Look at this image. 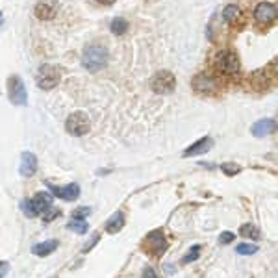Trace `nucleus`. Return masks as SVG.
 Instances as JSON below:
<instances>
[{
	"label": "nucleus",
	"instance_id": "f257e3e1",
	"mask_svg": "<svg viewBox=\"0 0 278 278\" xmlns=\"http://www.w3.org/2000/svg\"><path fill=\"white\" fill-rule=\"evenodd\" d=\"M106 63H108V49L102 45H91L82 54V65L91 73L100 71L102 67H106Z\"/></svg>",
	"mask_w": 278,
	"mask_h": 278
},
{
	"label": "nucleus",
	"instance_id": "f03ea898",
	"mask_svg": "<svg viewBox=\"0 0 278 278\" xmlns=\"http://www.w3.org/2000/svg\"><path fill=\"white\" fill-rule=\"evenodd\" d=\"M215 69L221 74H226V76L237 74L239 73V58L232 50H223L215 58Z\"/></svg>",
	"mask_w": 278,
	"mask_h": 278
},
{
	"label": "nucleus",
	"instance_id": "7ed1b4c3",
	"mask_svg": "<svg viewBox=\"0 0 278 278\" xmlns=\"http://www.w3.org/2000/svg\"><path fill=\"white\" fill-rule=\"evenodd\" d=\"M151 87L154 93H158V95H169V93H173L176 87L175 74L169 73V71H160V73H156L152 76Z\"/></svg>",
	"mask_w": 278,
	"mask_h": 278
},
{
	"label": "nucleus",
	"instance_id": "20e7f679",
	"mask_svg": "<svg viewBox=\"0 0 278 278\" xmlns=\"http://www.w3.org/2000/svg\"><path fill=\"white\" fill-rule=\"evenodd\" d=\"M65 128L71 135H76V137L85 135V133L89 132V117L84 111H74L73 115L67 117Z\"/></svg>",
	"mask_w": 278,
	"mask_h": 278
},
{
	"label": "nucleus",
	"instance_id": "39448f33",
	"mask_svg": "<svg viewBox=\"0 0 278 278\" xmlns=\"http://www.w3.org/2000/svg\"><path fill=\"white\" fill-rule=\"evenodd\" d=\"M60 82V69L54 65H41L37 71V85L41 89L49 91L56 87Z\"/></svg>",
	"mask_w": 278,
	"mask_h": 278
},
{
	"label": "nucleus",
	"instance_id": "423d86ee",
	"mask_svg": "<svg viewBox=\"0 0 278 278\" xmlns=\"http://www.w3.org/2000/svg\"><path fill=\"white\" fill-rule=\"evenodd\" d=\"M8 91H10V100L15 106H26L28 102V95H26V87L23 84L21 76H12L8 80Z\"/></svg>",
	"mask_w": 278,
	"mask_h": 278
},
{
	"label": "nucleus",
	"instance_id": "0eeeda50",
	"mask_svg": "<svg viewBox=\"0 0 278 278\" xmlns=\"http://www.w3.org/2000/svg\"><path fill=\"white\" fill-rule=\"evenodd\" d=\"M254 19L261 26H269L276 19V6L272 2H260L254 10Z\"/></svg>",
	"mask_w": 278,
	"mask_h": 278
},
{
	"label": "nucleus",
	"instance_id": "6e6552de",
	"mask_svg": "<svg viewBox=\"0 0 278 278\" xmlns=\"http://www.w3.org/2000/svg\"><path fill=\"white\" fill-rule=\"evenodd\" d=\"M193 89L197 93H202V95H210V93H215L217 91V84L215 80L210 76V74H197L193 78Z\"/></svg>",
	"mask_w": 278,
	"mask_h": 278
},
{
	"label": "nucleus",
	"instance_id": "1a4fd4ad",
	"mask_svg": "<svg viewBox=\"0 0 278 278\" xmlns=\"http://www.w3.org/2000/svg\"><path fill=\"white\" fill-rule=\"evenodd\" d=\"M145 243H147V248H149L152 254H156V256L164 254L165 248H167V245H165V236L162 234V230H154V232H151V234L147 236Z\"/></svg>",
	"mask_w": 278,
	"mask_h": 278
},
{
	"label": "nucleus",
	"instance_id": "9d476101",
	"mask_svg": "<svg viewBox=\"0 0 278 278\" xmlns=\"http://www.w3.org/2000/svg\"><path fill=\"white\" fill-rule=\"evenodd\" d=\"M21 175L26 176V178H30V176L36 175L37 171V158L32 154V152H23V156H21Z\"/></svg>",
	"mask_w": 278,
	"mask_h": 278
},
{
	"label": "nucleus",
	"instance_id": "9b49d317",
	"mask_svg": "<svg viewBox=\"0 0 278 278\" xmlns=\"http://www.w3.org/2000/svg\"><path fill=\"white\" fill-rule=\"evenodd\" d=\"M49 189L58 199H63V200H76L80 197V188L76 184H71L67 188H56L54 184H49Z\"/></svg>",
	"mask_w": 278,
	"mask_h": 278
},
{
	"label": "nucleus",
	"instance_id": "f8f14e48",
	"mask_svg": "<svg viewBox=\"0 0 278 278\" xmlns=\"http://www.w3.org/2000/svg\"><path fill=\"white\" fill-rule=\"evenodd\" d=\"M56 10H58V4L54 0H39L36 6V15L39 19H45L49 21L56 15Z\"/></svg>",
	"mask_w": 278,
	"mask_h": 278
},
{
	"label": "nucleus",
	"instance_id": "ddd939ff",
	"mask_svg": "<svg viewBox=\"0 0 278 278\" xmlns=\"http://www.w3.org/2000/svg\"><path fill=\"white\" fill-rule=\"evenodd\" d=\"M213 147V141H212V137H202V139H199L195 145H191L189 149H186L184 151V156L186 158H189V156H199V154H206V152L210 151Z\"/></svg>",
	"mask_w": 278,
	"mask_h": 278
},
{
	"label": "nucleus",
	"instance_id": "4468645a",
	"mask_svg": "<svg viewBox=\"0 0 278 278\" xmlns=\"http://www.w3.org/2000/svg\"><path fill=\"white\" fill-rule=\"evenodd\" d=\"M276 130V122L274 119H261L256 124H252V133L256 137H265L269 133H272Z\"/></svg>",
	"mask_w": 278,
	"mask_h": 278
},
{
	"label": "nucleus",
	"instance_id": "2eb2a0df",
	"mask_svg": "<svg viewBox=\"0 0 278 278\" xmlns=\"http://www.w3.org/2000/svg\"><path fill=\"white\" fill-rule=\"evenodd\" d=\"M223 19L228 23V25L236 26L243 21V13H241V10L236 6V4H230V6H226L223 10Z\"/></svg>",
	"mask_w": 278,
	"mask_h": 278
},
{
	"label": "nucleus",
	"instance_id": "dca6fc26",
	"mask_svg": "<svg viewBox=\"0 0 278 278\" xmlns=\"http://www.w3.org/2000/svg\"><path fill=\"white\" fill-rule=\"evenodd\" d=\"M50 204H52V195L49 193H37L32 199V206H34L36 213H45L50 208Z\"/></svg>",
	"mask_w": 278,
	"mask_h": 278
},
{
	"label": "nucleus",
	"instance_id": "f3484780",
	"mask_svg": "<svg viewBox=\"0 0 278 278\" xmlns=\"http://www.w3.org/2000/svg\"><path fill=\"white\" fill-rule=\"evenodd\" d=\"M58 248V241L56 239H49V241H43V243H37V245H34L32 247V252L36 254V256H49V254H52Z\"/></svg>",
	"mask_w": 278,
	"mask_h": 278
},
{
	"label": "nucleus",
	"instance_id": "a211bd4d",
	"mask_svg": "<svg viewBox=\"0 0 278 278\" xmlns=\"http://www.w3.org/2000/svg\"><path fill=\"white\" fill-rule=\"evenodd\" d=\"M124 226V215L121 212H117L113 217L109 219L108 224H106V228H108L109 234H115V232H119V230Z\"/></svg>",
	"mask_w": 278,
	"mask_h": 278
},
{
	"label": "nucleus",
	"instance_id": "6ab92c4d",
	"mask_svg": "<svg viewBox=\"0 0 278 278\" xmlns=\"http://www.w3.org/2000/svg\"><path fill=\"white\" fill-rule=\"evenodd\" d=\"M109 30L113 32L115 36H122L124 32H128V21L122 17H115L109 25Z\"/></svg>",
	"mask_w": 278,
	"mask_h": 278
},
{
	"label": "nucleus",
	"instance_id": "aec40b11",
	"mask_svg": "<svg viewBox=\"0 0 278 278\" xmlns=\"http://www.w3.org/2000/svg\"><path fill=\"white\" fill-rule=\"evenodd\" d=\"M239 234L243 237H250V239H260V230L256 228L254 224H243L241 230H239Z\"/></svg>",
	"mask_w": 278,
	"mask_h": 278
},
{
	"label": "nucleus",
	"instance_id": "412c9836",
	"mask_svg": "<svg viewBox=\"0 0 278 278\" xmlns=\"http://www.w3.org/2000/svg\"><path fill=\"white\" fill-rule=\"evenodd\" d=\"M67 228L76 232V234H85V232H87V223H85V221H76V219H73L71 223L67 224Z\"/></svg>",
	"mask_w": 278,
	"mask_h": 278
},
{
	"label": "nucleus",
	"instance_id": "4be33fe9",
	"mask_svg": "<svg viewBox=\"0 0 278 278\" xmlns=\"http://www.w3.org/2000/svg\"><path fill=\"white\" fill-rule=\"evenodd\" d=\"M236 252L237 254H243V256H250V254L258 252V247L256 245H248V243H241L236 247Z\"/></svg>",
	"mask_w": 278,
	"mask_h": 278
},
{
	"label": "nucleus",
	"instance_id": "5701e85b",
	"mask_svg": "<svg viewBox=\"0 0 278 278\" xmlns=\"http://www.w3.org/2000/svg\"><path fill=\"white\" fill-rule=\"evenodd\" d=\"M21 208H23V212H25L26 217H36L37 215L36 210H34V206H32V200H23Z\"/></svg>",
	"mask_w": 278,
	"mask_h": 278
},
{
	"label": "nucleus",
	"instance_id": "b1692460",
	"mask_svg": "<svg viewBox=\"0 0 278 278\" xmlns=\"http://www.w3.org/2000/svg\"><path fill=\"white\" fill-rule=\"evenodd\" d=\"M221 169H223L224 175H228V176H234L239 173V165L236 164H223L221 165Z\"/></svg>",
	"mask_w": 278,
	"mask_h": 278
},
{
	"label": "nucleus",
	"instance_id": "393cba45",
	"mask_svg": "<svg viewBox=\"0 0 278 278\" xmlns=\"http://www.w3.org/2000/svg\"><path fill=\"white\" fill-rule=\"evenodd\" d=\"M199 254H200V247L199 245H195L193 248H191V252L186 254V258H184V263H189V261H195L197 258H199Z\"/></svg>",
	"mask_w": 278,
	"mask_h": 278
},
{
	"label": "nucleus",
	"instance_id": "a878e982",
	"mask_svg": "<svg viewBox=\"0 0 278 278\" xmlns=\"http://www.w3.org/2000/svg\"><path fill=\"white\" fill-rule=\"evenodd\" d=\"M87 215H89V208H78L73 212V219H76V221H84Z\"/></svg>",
	"mask_w": 278,
	"mask_h": 278
},
{
	"label": "nucleus",
	"instance_id": "bb28decb",
	"mask_svg": "<svg viewBox=\"0 0 278 278\" xmlns=\"http://www.w3.org/2000/svg\"><path fill=\"white\" fill-rule=\"evenodd\" d=\"M236 239V236L232 234V232H223L221 234V237H219V243H223V245H228V243H232Z\"/></svg>",
	"mask_w": 278,
	"mask_h": 278
},
{
	"label": "nucleus",
	"instance_id": "cd10ccee",
	"mask_svg": "<svg viewBox=\"0 0 278 278\" xmlns=\"http://www.w3.org/2000/svg\"><path fill=\"white\" fill-rule=\"evenodd\" d=\"M8 271H10V265L6 261H0V278H6Z\"/></svg>",
	"mask_w": 278,
	"mask_h": 278
},
{
	"label": "nucleus",
	"instance_id": "c85d7f7f",
	"mask_svg": "<svg viewBox=\"0 0 278 278\" xmlns=\"http://www.w3.org/2000/svg\"><path fill=\"white\" fill-rule=\"evenodd\" d=\"M143 278H158V276H156V272H154V269L147 267L145 271H143Z\"/></svg>",
	"mask_w": 278,
	"mask_h": 278
},
{
	"label": "nucleus",
	"instance_id": "c756f323",
	"mask_svg": "<svg viewBox=\"0 0 278 278\" xmlns=\"http://www.w3.org/2000/svg\"><path fill=\"white\" fill-rule=\"evenodd\" d=\"M58 213H60L58 210H50V208H49V213L45 215V221H52V219H54L56 215H58Z\"/></svg>",
	"mask_w": 278,
	"mask_h": 278
},
{
	"label": "nucleus",
	"instance_id": "7c9ffc66",
	"mask_svg": "<svg viewBox=\"0 0 278 278\" xmlns=\"http://www.w3.org/2000/svg\"><path fill=\"white\" fill-rule=\"evenodd\" d=\"M97 2H100V4H106V6H111L115 0H97Z\"/></svg>",
	"mask_w": 278,
	"mask_h": 278
},
{
	"label": "nucleus",
	"instance_id": "2f4dec72",
	"mask_svg": "<svg viewBox=\"0 0 278 278\" xmlns=\"http://www.w3.org/2000/svg\"><path fill=\"white\" fill-rule=\"evenodd\" d=\"M165 271L169 272V274H173V272H175V267H173V265H165Z\"/></svg>",
	"mask_w": 278,
	"mask_h": 278
}]
</instances>
